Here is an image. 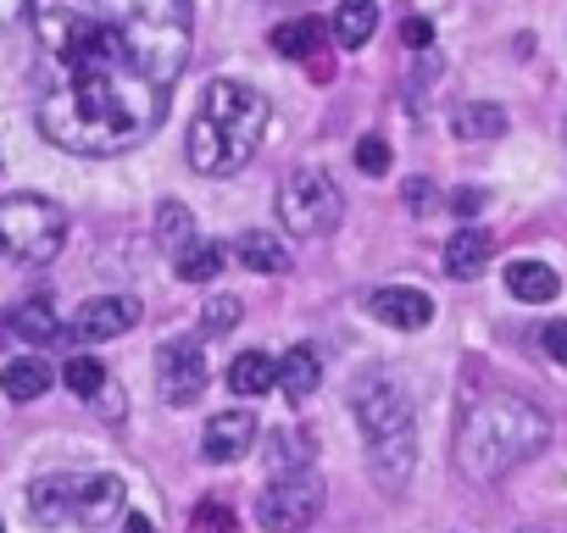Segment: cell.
I'll use <instances>...</instances> for the list:
<instances>
[{
	"instance_id": "obj_1",
	"label": "cell",
	"mask_w": 567,
	"mask_h": 533,
	"mask_svg": "<svg viewBox=\"0 0 567 533\" xmlns=\"http://www.w3.org/2000/svg\"><path fill=\"white\" fill-rule=\"evenodd\" d=\"M40 51V134L68 156L145 145L195 45L189 0H23Z\"/></svg>"
},
{
	"instance_id": "obj_2",
	"label": "cell",
	"mask_w": 567,
	"mask_h": 533,
	"mask_svg": "<svg viewBox=\"0 0 567 533\" xmlns=\"http://www.w3.org/2000/svg\"><path fill=\"white\" fill-rule=\"evenodd\" d=\"M550 445V417L523 400V395H484L478 406H467L462 428H456V467L473 483H495L506 472H517L523 461H534Z\"/></svg>"
},
{
	"instance_id": "obj_3",
	"label": "cell",
	"mask_w": 567,
	"mask_h": 533,
	"mask_svg": "<svg viewBox=\"0 0 567 533\" xmlns=\"http://www.w3.org/2000/svg\"><path fill=\"white\" fill-rule=\"evenodd\" d=\"M261 134H267V95L245 79H217V84H206V95L189 117L184 156L200 178H234L256 156Z\"/></svg>"
},
{
	"instance_id": "obj_4",
	"label": "cell",
	"mask_w": 567,
	"mask_h": 533,
	"mask_svg": "<svg viewBox=\"0 0 567 533\" xmlns=\"http://www.w3.org/2000/svg\"><path fill=\"white\" fill-rule=\"evenodd\" d=\"M351 411L368 439V467H373L379 489H401L417 467V417H412L406 389L384 373H368L351 389Z\"/></svg>"
},
{
	"instance_id": "obj_5",
	"label": "cell",
	"mask_w": 567,
	"mask_h": 533,
	"mask_svg": "<svg viewBox=\"0 0 567 533\" xmlns=\"http://www.w3.org/2000/svg\"><path fill=\"white\" fill-rule=\"evenodd\" d=\"M68 244V211L45 195H7L0 200V255L18 266H45Z\"/></svg>"
},
{
	"instance_id": "obj_6",
	"label": "cell",
	"mask_w": 567,
	"mask_h": 533,
	"mask_svg": "<svg viewBox=\"0 0 567 533\" xmlns=\"http://www.w3.org/2000/svg\"><path fill=\"white\" fill-rule=\"evenodd\" d=\"M278 222L301 239H329L346 222V195L323 167H296L278 184Z\"/></svg>"
},
{
	"instance_id": "obj_7",
	"label": "cell",
	"mask_w": 567,
	"mask_h": 533,
	"mask_svg": "<svg viewBox=\"0 0 567 533\" xmlns=\"http://www.w3.org/2000/svg\"><path fill=\"white\" fill-rule=\"evenodd\" d=\"M318 511H323V483L307 467L301 472H278L261 489V500H256V522L267 533H301V527H312Z\"/></svg>"
},
{
	"instance_id": "obj_8",
	"label": "cell",
	"mask_w": 567,
	"mask_h": 533,
	"mask_svg": "<svg viewBox=\"0 0 567 533\" xmlns=\"http://www.w3.org/2000/svg\"><path fill=\"white\" fill-rule=\"evenodd\" d=\"M206 378H212V367H206L200 339H167L156 351V389L167 406H189L206 389Z\"/></svg>"
},
{
	"instance_id": "obj_9",
	"label": "cell",
	"mask_w": 567,
	"mask_h": 533,
	"mask_svg": "<svg viewBox=\"0 0 567 533\" xmlns=\"http://www.w3.org/2000/svg\"><path fill=\"white\" fill-rule=\"evenodd\" d=\"M140 317H145V312H140L134 295H95V301L79 306L73 328H62V334L79 339V345H101V339H123V334H134Z\"/></svg>"
},
{
	"instance_id": "obj_10",
	"label": "cell",
	"mask_w": 567,
	"mask_h": 533,
	"mask_svg": "<svg viewBox=\"0 0 567 533\" xmlns=\"http://www.w3.org/2000/svg\"><path fill=\"white\" fill-rule=\"evenodd\" d=\"M123 478L117 472H90L73 478V522L79 527H106L112 516H123Z\"/></svg>"
},
{
	"instance_id": "obj_11",
	"label": "cell",
	"mask_w": 567,
	"mask_h": 533,
	"mask_svg": "<svg viewBox=\"0 0 567 533\" xmlns=\"http://www.w3.org/2000/svg\"><path fill=\"white\" fill-rule=\"evenodd\" d=\"M368 317H379L384 328H401V334H417L434 323V301L423 290H406V284H390V290H373L368 295Z\"/></svg>"
},
{
	"instance_id": "obj_12",
	"label": "cell",
	"mask_w": 567,
	"mask_h": 533,
	"mask_svg": "<svg viewBox=\"0 0 567 533\" xmlns=\"http://www.w3.org/2000/svg\"><path fill=\"white\" fill-rule=\"evenodd\" d=\"M256 450V417L250 411H217L200 428V456L206 461H239Z\"/></svg>"
},
{
	"instance_id": "obj_13",
	"label": "cell",
	"mask_w": 567,
	"mask_h": 533,
	"mask_svg": "<svg viewBox=\"0 0 567 533\" xmlns=\"http://www.w3.org/2000/svg\"><path fill=\"white\" fill-rule=\"evenodd\" d=\"M234 261L245 266V273H261V279H284V273H290V250H284V239L267 233V228L239 233L234 239Z\"/></svg>"
},
{
	"instance_id": "obj_14",
	"label": "cell",
	"mask_w": 567,
	"mask_h": 533,
	"mask_svg": "<svg viewBox=\"0 0 567 533\" xmlns=\"http://www.w3.org/2000/svg\"><path fill=\"white\" fill-rule=\"evenodd\" d=\"M489 250H495V239H489V228H456L451 239H445V273L451 279H478L484 273V266H489Z\"/></svg>"
},
{
	"instance_id": "obj_15",
	"label": "cell",
	"mask_w": 567,
	"mask_h": 533,
	"mask_svg": "<svg viewBox=\"0 0 567 533\" xmlns=\"http://www.w3.org/2000/svg\"><path fill=\"white\" fill-rule=\"evenodd\" d=\"M318 384H323V362H318L312 345H296V351L278 356V389H284V400L307 406L318 395Z\"/></svg>"
},
{
	"instance_id": "obj_16",
	"label": "cell",
	"mask_w": 567,
	"mask_h": 533,
	"mask_svg": "<svg viewBox=\"0 0 567 533\" xmlns=\"http://www.w3.org/2000/svg\"><path fill=\"white\" fill-rule=\"evenodd\" d=\"M323 40H329V29H323L312 12H301V18H290V23H278V29L267 34V45H272L284 62H307L312 51H323Z\"/></svg>"
},
{
	"instance_id": "obj_17",
	"label": "cell",
	"mask_w": 567,
	"mask_h": 533,
	"mask_svg": "<svg viewBox=\"0 0 567 533\" xmlns=\"http://www.w3.org/2000/svg\"><path fill=\"white\" fill-rule=\"evenodd\" d=\"M329 34H334L340 51H362V45L379 34V0H340Z\"/></svg>"
},
{
	"instance_id": "obj_18",
	"label": "cell",
	"mask_w": 567,
	"mask_h": 533,
	"mask_svg": "<svg viewBox=\"0 0 567 533\" xmlns=\"http://www.w3.org/2000/svg\"><path fill=\"white\" fill-rule=\"evenodd\" d=\"M29 511H34V522H45V527L73 522V472H51V478H40V483L29 489Z\"/></svg>"
},
{
	"instance_id": "obj_19",
	"label": "cell",
	"mask_w": 567,
	"mask_h": 533,
	"mask_svg": "<svg viewBox=\"0 0 567 533\" xmlns=\"http://www.w3.org/2000/svg\"><path fill=\"white\" fill-rule=\"evenodd\" d=\"M45 389H51V367H45V356H18V362L0 367V395L18 400V406L40 400Z\"/></svg>"
},
{
	"instance_id": "obj_20",
	"label": "cell",
	"mask_w": 567,
	"mask_h": 533,
	"mask_svg": "<svg viewBox=\"0 0 567 533\" xmlns=\"http://www.w3.org/2000/svg\"><path fill=\"white\" fill-rule=\"evenodd\" d=\"M451 134H456L462 145L501 139V134H506V112H501V106H489V101H462V106L451 112Z\"/></svg>"
},
{
	"instance_id": "obj_21",
	"label": "cell",
	"mask_w": 567,
	"mask_h": 533,
	"mask_svg": "<svg viewBox=\"0 0 567 533\" xmlns=\"http://www.w3.org/2000/svg\"><path fill=\"white\" fill-rule=\"evenodd\" d=\"M506 290L517 301H528V306H545V301H556L561 279H556V266H545V261H512L506 266Z\"/></svg>"
},
{
	"instance_id": "obj_22",
	"label": "cell",
	"mask_w": 567,
	"mask_h": 533,
	"mask_svg": "<svg viewBox=\"0 0 567 533\" xmlns=\"http://www.w3.org/2000/svg\"><path fill=\"white\" fill-rule=\"evenodd\" d=\"M228 389L234 395H267V389H278V356H267V351L234 356L228 362Z\"/></svg>"
},
{
	"instance_id": "obj_23",
	"label": "cell",
	"mask_w": 567,
	"mask_h": 533,
	"mask_svg": "<svg viewBox=\"0 0 567 533\" xmlns=\"http://www.w3.org/2000/svg\"><path fill=\"white\" fill-rule=\"evenodd\" d=\"M223 261H228V250H223L217 239H200V233L173 255V266H178V279H184V284H212V279L223 273Z\"/></svg>"
},
{
	"instance_id": "obj_24",
	"label": "cell",
	"mask_w": 567,
	"mask_h": 533,
	"mask_svg": "<svg viewBox=\"0 0 567 533\" xmlns=\"http://www.w3.org/2000/svg\"><path fill=\"white\" fill-rule=\"evenodd\" d=\"M267 461H272V472H301V467L312 461V433H301V428H272V433H267Z\"/></svg>"
},
{
	"instance_id": "obj_25",
	"label": "cell",
	"mask_w": 567,
	"mask_h": 533,
	"mask_svg": "<svg viewBox=\"0 0 567 533\" xmlns=\"http://www.w3.org/2000/svg\"><path fill=\"white\" fill-rule=\"evenodd\" d=\"M189 239H195V211H189L184 200H162V206H156V244H162L167 255H178Z\"/></svg>"
},
{
	"instance_id": "obj_26",
	"label": "cell",
	"mask_w": 567,
	"mask_h": 533,
	"mask_svg": "<svg viewBox=\"0 0 567 533\" xmlns=\"http://www.w3.org/2000/svg\"><path fill=\"white\" fill-rule=\"evenodd\" d=\"M7 334H18V339H29V345H45V339H56V334H62V323L51 317V306H45V301H29V306H18V312H12Z\"/></svg>"
},
{
	"instance_id": "obj_27",
	"label": "cell",
	"mask_w": 567,
	"mask_h": 533,
	"mask_svg": "<svg viewBox=\"0 0 567 533\" xmlns=\"http://www.w3.org/2000/svg\"><path fill=\"white\" fill-rule=\"evenodd\" d=\"M62 378H68V389H73L79 400H95V395L112 384V378H106V362H95V356H68Z\"/></svg>"
},
{
	"instance_id": "obj_28",
	"label": "cell",
	"mask_w": 567,
	"mask_h": 533,
	"mask_svg": "<svg viewBox=\"0 0 567 533\" xmlns=\"http://www.w3.org/2000/svg\"><path fill=\"white\" fill-rule=\"evenodd\" d=\"M200 328H206V334H234V328H239V301H234V295H212V301L200 306Z\"/></svg>"
},
{
	"instance_id": "obj_29",
	"label": "cell",
	"mask_w": 567,
	"mask_h": 533,
	"mask_svg": "<svg viewBox=\"0 0 567 533\" xmlns=\"http://www.w3.org/2000/svg\"><path fill=\"white\" fill-rule=\"evenodd\" d=\"M357 167H362L368 178H384V173H390V145H384L379 134L357 139Z\"/></svg>"
},
{
	"instance_id": "obj_30",
	"label": "cell",
	"mask_w": 567,
	"mask_h": 533,
	"mask_svg": "<svg viewBox=\"0 0 567 533\" xmlns=\"http://www.w3.org/2000/svg\"><path fill=\"white\" fill-rule=\"evenodd\" d=\"M195 533H234V511L217 505V500H206V505L195 511Z\"/></svg>"
},
{
	"instance_id": "obj_31",
	"label": "cell",
	"mask_w": 567,
	"mask_h": 533,
	"mask_svg": "<svg viewBox=\"0 0 567 533\" xmlns=\"http://www.w3.org/2000/svg\"><path fill=\"white\" fill-rule=\"evenodd\" d=\"M539 345H545V356H550L556 367H567V323H545Z\"/></svg>"
},
{
	"instance_id": "obj_32",
	"label": "cell",
	"mask_w": 567,
	"mask_h": 533,
	"mask_svg": "<svg viewBox=\"0 0 567 533\" xmlns=\"http://www.w3.org/2000/svg\"><path fill=\"white\" fill-rule=\"evenodd\" d=\"M401 40H406V45H417V51H423V45H429V40H434V29H429V23H423V18H412V23H406V29H401Z\"/></svg>"
},
{
	"instance_id": "obj_33",
	"label": "cell",
	"mask_w": 567,
	"mask_h": 533,
	"mask_svg": "<svg viewBox=\"0 0 567 533\" xmlns=\"http://www.w3.org/2000/svg\"><path fill=\"white\" fill-rule=\"evenodd\" d=\"M478 200H484L478 189H462V195H456V211H478Z\"/></svg>"
},
{
	"instance_id": "obj_34",
	"label": "cell",
	"mask_w": 567,
	"mask_h": 533,
	"mask_svg": "<svg viewBox=\"0 0 567 533\" xmlns=\"http://www.w3.org/2000/svg\"><path fill=\"white\" fill-rule=\"evenodd\" d=\"M123 533H151V522H145V516H128V522H123Z\"/></svg>"
},
{
	"instance_id": "obj_35",
	"label": "cell",
	"mask_w": 567,
	"mask_h": 533,
	"mask_svg": "<svg viewBox=\"0 0 567 533\" xmlns=\"http://www.w3.org/2000/svg\"><path fill=\"white\" fill-rule=\"evenodd\" d=\"M278 7H312V0H278Z\"/></svg>"
},
{
	"instance_id": "obj_36",
	"label": "cell",
	"mask_w": 567,
	"mask_h": 533,
	"mask_svg": "<svg viewBox=\"0 0 567 533\" xmlns=\"http://www.w3.org/2000/svg\"><path fill=\"white\" fill-rule=\"evenodd\" d=\"M517 533H545V527H517Z\"/></svg>"
},
{
	"instance_id": "obj_37",
	"label": "cell",
	"mask_w": 567,
	"mask_h": 533,
	"mask_svg": "<svg viewBox=\"0 0 567 533\" xmlns=\"http://www.w3.org/2000/svg\"><path fill=\"white\" fill-rule=\"evenodd\" d=\"M0 533H7V527H0Z\"/></svg>"
}]
</instances>
